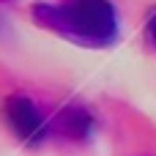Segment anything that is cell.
<instances>
[{"instance_id": "6da1fadb", "label": "cell", "mask_w": 156, "mask_h": 156, "mask_svg": "<svg viewBox=\"0 0 156 156\" xmlns=\"http://www.w3.org/2000/svg\"><path fill=\"white\" fill-rule=\"evenodd\" d=\"M30 19L77 47L101 49L118 38V14L110 0H60L30 5Z\"/></svg>"}, {"instance_id": "7a4b0ae2", "label": "cell", "mask_w": 156, "mask_h": 156, "mask_svg": "<svg viewBox=\"0 0 156 156\" xmlns=\"http://www.w3.org/2000/svg\"><path fill=\"white\" fill-rule=\"evenodd\" d=\"M3 118L8 123V129L14 132V137L22 140L25 145H38L49 134V118L25 93H8L5 96V101H3Z\"/></svg>"}, {"instance_id": "3957f363", "label": "cell", "mask_w": 156, "mask_h": 156, "mask_svg": "<svg viewBox=\"0 0 156 156\" xmlns=\"http://www.w3.org/2000/svg\"><path fill=\"white\" fill-rule=\"evenodd\" d=\"M93 129H96V118L88 110V104H82V101H69L49 118V134H58L71 143L88 140L93 134Z\"/></svg>"}, {"instance_id": "277c9868", "label": "cell", "mask_w": 156, "mask_h": 156, "mask_svg": "<svg viewBox=\"0 0 156 156\" xmlns=\"http://www.w3.org/2000/svg\"><path fill=\"white\" fill-rule=\"evenodd\" d=\"M145 44L156 52V8L148 14V19H145Z\"/></svg>"}]
</instances>
